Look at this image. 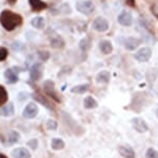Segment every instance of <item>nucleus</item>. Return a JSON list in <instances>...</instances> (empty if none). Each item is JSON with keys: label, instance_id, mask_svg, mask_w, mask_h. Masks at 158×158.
Here are the masks:
<instances>
[{"label": "nucleus", "instance_id": "21", "mask_svg": "<svg viewBox=\"0 0 158 158\" xmlns=\"http://www.w3.org/2000/svg\"><path fill=\"white\" fill-rule=\"evenodd\" d=\"M32 25L34 28H36V29H42L43 27H44V25H45V21H44V18L41 16H37V17H35L34 19L32 20Z\"/></svg>", "mask_w": 158, "mask_h": 158}, {"label": "nucleus", "instance_id": "23", "mask_svg": "<svg viewBox=\"0 0 158 158\" xmlns=\"http://www.w3.org/2000/svg\"><path fill=\"white\" fill-rule=\"evenodd\" d=\"M7 99H9V96H7L6 89L2 85H0V106L6 105L7 103Z\"/></svg>", "mask_w": 158, "mask_h": 158}, {"label": "nucleus", "instance_id": "20", "mask_svg": "<svg viewBox=\"0 0 158 158\" xmlns=\"http://www.w3.org/2000/svg\"><path fill=\"white\" fill-rule=\"evenodd\" d=\"M33 97H34V98H35V100L38 101V102H40V103H41L42 105H44L47 108L51 109V111H53V109H54V108H53V105H52V104H51L50 102L48 101L45 98H43L42 96L38 95V93H35V95H33Z\"/></svg>", "mask_w": 158, "mask_h": 158}, {"label": "nucleus", "instance_id": "3", "mask_svg": "<svg viewBox=\"0 0 158 158\" xmlns=\"http://www.w3.org/2000/svg\"><path fill=\"white\" fill-rule=\"evenodd\" d=\"M131 124H132V126H133V129H135V131L138 132V133H140V134L146 133L148 129H149L147 122L144 121L142 118H140V117H136V118L132 119Z\"/></svg>", "mask_w": 158, "mask_h": 158}, {"label": "nucleus", "instance_id": "33", "mask_svg": "<svg viewBox=\"0 0 158 158\" xmlns=\"http://www.w3.org/2000/svg\"><path fill=\"white\" fill-rule=\"evenodd\" d=\"M155 115H156V117L158 118V108L156 109V111H155Z\"/></svg>", "mask_w": 158, "mask_h": 158}, {"label": "nucleus", "instance_id": "32", "mask_svg": "<svg viewBox=\"0 0 158 158\" xmlns=\"http://www.w3.org/2000/svg\"><path fill=\"white\" fill-rule=\"evenodd\" d=\"M0 158H7L6 155H3V154H0Z\"/></svg>", "mask_w": 158, "mask_h": 158}, {"label": "nucleus", "instance_id": "1", "mask_svg": "<svg viewBox=\"0 0 158 158\" xmlns=\"http://www.w3.org/2000/svg\"><path fill=\"white\" fill-rule=\"evenodd\" d=\"M22 21L23 19L19 14L13 13L9 10H4L0 14V22L6 31H13L16 27L21 25Z\"/></svg>", "mask_w": 158, "mask_h": 158}, {"label": "nucleus", "instance_id": "7", "mask_svg": "<svg viewBox=\"0 0 158 158\" xmlns=\"http://www.w3.org/2000/svg\"><path fill=\"white\" fill-rule=\"evenodd\" d=\"M93 29L98 32H106L109 29V22L102 17H97L93 22Z\"/></svg>", "mask_w": 158, "mask_h": 158}, {"label": "nucleus", "instance_id": "30", "mask_svg": "<svg viewBox=\"0 0 158 158\" xmlns=\"http://www.w3.org/2000/svg\"><path fill=\"white\" fill-rule=\"evenodd\" d=\"M39 55H40V57H41L43 61H47L48 58H49L50 53H49V52H47V51H40V52H39Z\"/></svg>", "mask_w": 158, "mask_h": 158}, {"label": "nucleus", "instance_id": "18", "mask_svg": "<svg viewBox=\"0 0 158 158\" xmlns=\"http://www.w3.org/2000/svg\"><path fill=\"white\" fill-rule=\"evenodd\" d=\"M14 104L13 103H7L2 107L1 113L4 117H11L14 115Z\"/></svg>", "mask_w": 158, "mask_h": 158}, {"label": "nucleus", "instance_id": "8", "mask_svg": "<svg viewBox=\"0 0 158 158\" xmlns=\"http://www.w3.org/2000/svg\"><path fill=\"white\" fill-rule=\"evenodd\" d=\"M42 71H43V67L41 64H34V65L31 67V70H30L31 79H32L33 81L39 80L42 75Z\"/></svg>", "mask_w": 158, "mask_h": 158}, {"label": "nucleus", "instance_id": "31", "mask_svg": "<svg viewBox=\"0 0 158 158\" xmlns=\"http://www.w3.org/2000/svg\"><path fill=\"white\" fill-rule=\"evenodd\" d=\"M16 1H17V0H7V2H9V3H11V4L15 3Z\"/></svg>", "mask_w": 158, "mask_h": 158}, {"label": "nucleus", "instance_id": "24", "mask_svg": "<svg viewBox=\"0 0 158 158\" xmlns=\"http://www.w3.org/2000/svg\"><path fill=\"white\" fill-rule=\"evenodd\" d=\"M58 124L57 122L55 120H52V119H50V120H48L45 122V127H47L48 129H51V131H55L56 129H57Z\"/></svg>", "mask_w": 158, "mask_h": 158}, {"label": "nucleus", "instance_id": "14", "mask_svg": "<svg viewBox=\"0 0 158 158\" xmlns=\"http://www.w3.org/2000/svg\"><path fill=\"white\" fill-rule=\"evenodd\" d=\"M4 76H6V79L9 81V83H17L19 80L18 75H17V73L15 72L13 68H9V69H6V72H4Z\"/></svg>", "mask_w": 158, "mask_h": 158}, {"label": "nucleus", "instance_id": "9", "mask_svg": "<svg viewBox=\"0 0 158 158\" xmlns=\"http://www.w3.org/2000/svg\"><path fill=\"white\" fill-rule=\"evenodd\" d=\"M118 22L121 25H124V27H130L132 25V22H133V17H132V15L129 12L123 11L119 14Z\"/></svg>", "mask_w": 158, "mask_h": 158}, {"label": "nucleus", "instance_id": "22", "mask_svg": "<svg viewBox=\"0 0 158 158\" xmlns=\"http://www.w3.org/2000/svg\"><path fill=\"white\" fill-rule=\"evenodd\" d=\"M64 141L60 138H54L52 140V149L55 150V151H59V150H62L64 147Z\"/></svg>", "mask_w": 158, "mask_h": 158}, {"label": "nucleus", "instance_id": "15", "mask_svg": "<svg viewBox=\"0 0 158 158\" xmlns=\"http://www.w3.org/2000/svg\"><path fill=\"white\" fill-rule=\"evenodd\" d=\"M29 2L33 11H41L47 7V3H44L41 0H29Z\"/></svg>", "mask_w": 158, "mask_h": 158}, {"label": "nucleus", "instance_id": "5", "mask_svg": "<svg viewBox=\"0 0 158 158\" xmlns=\"http://www.w3.org/2000/svg\"><path fill=\"white\" fill-rule=\"evenodd\" d=\"M38 114V106L34 102H30L27 106H25L22 116L27 119H34Z\"/></svg>", "mask_w": 158, "mask_h": 158}, {"label": "nucleus", "instance_id": "6", "mask_svg": "<svg viewBox=\"0 0 158 158\" xmlns=\"http://www.w3.org/2000/svg\"><path fill=\"white\" fill-rule=\"evenodd\" d=\"M77 10L80 13H82V14H85V15H89L91 14V13L94 12V9H95V7H94V4L92 3L91 1H81V2H78L77 6Z\"/></svg>", "mask_w": 158, "mask_h": 158}, {"label": "nucleus", "instance_id": "12", "mask_svg": "<svg viewBox=\"0 0 158 158\" xmlns=\"http://www.w3.org/2000/svg\"><path fill=\"white\" fill-rule=\"evenodd\" d=\"M140 43H141V40L138 39V38L130 37L124 42V47H126V49H128V50H134L140 45Z\"/></svg>", "mask_w": 158, "mask_h": 158}, {"label": "nucleus", "instance_id": "16", "mask_svg": "<svg viewBox=\"0 0 158 158\" xmlns=\"http://www.w3.org/2000/svg\"><path fill=\"white\" fill-rule=\"evenodd\" d=\"M83 106L86 109H94L98 106V103L93 97H86L83 100Z\"/></svg>", "mask_w": 158, "mask_h": 158}, {"label": "nucleus", "instance_id": "10", "mask_svg": "<svg viewBox=\"0 0 158 158\" xmlns=\"http://www.w3.org/2000/svg\"><path fill=\"white\" fill-rule=\"evenodd\" d=\"M118 153L123 158H135L136 154H135L134 150L129 146H119L118 147Z\"/></svg>", "mask_w": 158, "mask_h": 158}, {"label": "nucleus", "instance_id": "2", "mask_svg": "<svg viewBox=\"0 0 158 158\" xmlns=\"http://www.w3.org/2000/svg\"><path fill=\"white\" fill-rule=\"evenodd\" d=\"M43 90L47 93V96H49L51 99H53L54 101H56L57 103H61L62 100H61V97L59 93L56 91L55 89V85L52 81H47L44 84H43Z\"/></svg>", "mask_w": 158, "mask_h": 158}, {"label": "nucleus", "instance_id": "28", "mask_svg": "<svg viewBox=\"0 0 158 158\" xmlns=\"http://www.w3.org/2000/svg\"><path fill=\"white\" fill-rule=\"evenodd\" d=\"M27 146H29L32 150H36L38 147V140L37 139H32L27 142Z\"/></svg>", "mask_w": 158, "mask_h": 158}, {"label": "nucleus", "instance_id": "27", "mask_svg": "<svg viewBox=\"0 0 158 158\" xmlns=\"http://www.w3.org/2000/svg\"><path fill=\"white\" fill-rule=\"evenodd\" d=\"M7 54H9V52H7V50L6 49V48L0 47V62H2V61L6 60V58L7 57Z\"/></svg>", "mask_w": 158, "mask_h": 158}, {"label": "nucleus", "instance_id": "13", "mask_svg": "<svg viewBox=\"0 0 158 158\" xmlns=\"http://www.w3.org/2000/svg\"><path fill=\"white\" fill-rule=\"evenodd\" d=\"M99 49L103 54H110L113 51V46H112V43L110 40H102L99 44Z\"/></svg>", "mask_w": 158, "mask_h": 158}, {"label": "nucleus", "instance_id": "29", "mask_svg": "<svg viewBox=\"0 0 158 158\" xmlns=\"http://www.w3.org/2000/svg\"><path fill=\"white\" fill-rule=\"evenodd\" d=\"M79 46H80V48L82 50H86L89 47H90V43H88V40H86V39H83L82 42L79 44Z\"/></svg>", "mask_w": 158, "mask_h": 158}, {"label": "nucleus", "instance_id": "11", "mask_svg": "<svg viewBox=\"0 0 158 158\" xmlns=\"http://www.w3.org/2000/svg\"><path fill=\"white\" fill-rule=\"evenodd\" d=\"M14 158H31V153L25 147H17L14 149L11 153Z\"/></svg>", "mask_w": 158, "mask_h": 158}, {"label": "nucleus", "instance_id": "19", "mask_svg": "<svg viewBox=\"0 0 158 158\" xmlns=\"http://www.w3.org/2000/svg\"><path fill=\"white\" fill-rule=\"evenodd\" d=\"M89 87L90 85L89 84H82V85H77L74 86V87L71 89L73 93H78V95H81V93H85L89 90Z\"/></svg>", "mask_w": 158, "mask_h": 158}, {"label": "nucleus", "instance_id": "26", "mask_svg": "<svg viewBox=\"0 0 158 158\" xmlns=\"http://www.w3.org/2000/svg\"><path fill=\"white\" fill-rule=\"evenodd\" d=\"M146 157L147 158H158V152L156 150L150 147V149H148V151L146 153Z\"/></svg>", "mask_w": 158, "mask_h": 158}, {"label": "nucleus", "instance_id": "25", "mask_svg": "<svg viewBox=\"0 0 158 158\" xmlns=\"http://www.w3.org/2000/svg\"><path fill=\"white\" fill-rule=\"evenodd\" d=\"M19 138H20V136L17 132H12L11 135L9 136V141H10V143H16L19 140Z\"/></svg>", "mask_w": 158, "mask_h": 158}, {"label": "nucleus", "instance_id": "17", "mask_svg": "<svg viewBox=\"0 0 158 158\" xmlns=\"http://www.w3.org/2000/svg\"><path fill=\"white\" fill-rule=\"evenodd\" d=\"M111 80V74L108 71H101L96 76V82L97 83H109Z\"/></svg>", "mask_w": 158, "mask_h": 158}, {"label": "nucleus", "instance_id": "4", "mask_svg": "<svg viewBox=\"0 0 158 158\" xmlns=\"http://www.w3.org/2000/svg\"><path fill=\"white\" fill-rule=\"evenodd\" d=\"M151 56H152V50L148 47H144V48L139 49L134 55V57L136 58L138 62H141V63L148 62V61L151 58Z\"/></svg>", "mask_w": 158, "mask_h": 158}]
</instances>
